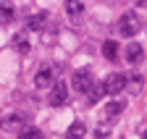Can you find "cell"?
<instances>
[{
    "label": "cell",
    "mask_w": 147,
    "mask_h": 139,
    "mask_svg": "<svg viewBox=\"0 0 147 139\" xmlns=\"http://www.w3.org/2000/svg\"><path fill=\"white\" fill-rule=\"evenodd\" d=\"M139 29H142V21H139V16L134 11H126L121 19H118V32L123 34V37H134Z\"/></svg>",
    "instance_id": "1"
},
{
    "label": "cell",
    "mask_w": 147,
    "mask_h": 139,
    "mask_svg": "<svg viewBox=\"0 0 147 139\" xmlns=\"http://www.w3.org/2000/svg\"><path fill=\"white\" fill-rule=\"evenodd\" d=\"M66 13L71 16V19H82V13H84L82 0H66Z\"/></svg>",
    "instance_id": "10"
},
{
    "label": "cell",
    "mask_w": 147,
    "mask_h": 139,
    "mask_svg": "<svg viewBox=\"0 0 147 139\" xmlns=\"http://www.w3.org/2000/svg\"><path fill=\"white\" fill-rule=\"evenodd\" d=\"M123 58H126V63H131V66H137V63H142L144 60V47L142 45H129L126 47V53H123Z\"/></svg>",
    "instance_id": "9"
},
{
    "label": "cell",
    "mask_w": 147,
    "mask_h": 139,
    "mask_svg": "<svg viewBox=\"0 0 147 139\" xmlns=\"http://www.w3.org/2000/svg\"><path fill=\"white\" fill-rule=\"evenodd\" d=\"M102 95H105V89H102V84H95V87H92V89L87 92V100H89V102H97V100H100Z\"/></svg>",
    "instance_id": "14"
},
{
    "label": "cell",
    "mask_w": 147,
    "mask_h": 139,
    "mask_svg": "<svg viewBox=\"0 0 147 139\" xmlns=\"http://www.w3.org/2000/svg\"><path fill=\"white\" fill-rule=\"evenodd\" d=\"M53 84H55V68L53 66H42L40 71H37V76H34V87L37 89H50Z\"/></svg>",
    "instance_id": "6"
},
{
    "label": "cell",
    "mask_w": 147,
    "mask_h": 139,
    "mask_svg": "<svg viewBox=\"0 0 147 139\" xmlns=\"http://www.w3.org/2000/svg\"><path fill=\"white\" fill-rule=\"evenodd\" d=\"M47 21H50V13H47V11H40V13H34V16H29V19H26L24 29H29V32H42V29L47 26Z\"/></svg>",
    "instance_id": "7"
},
{
    "label": "cell",
    "mask_w": 147,
    "mask_h": 139,
    "mask_svg": "<svg viewBox=\"0 0 147 139\" xmlns=\"http://www.w3.org/2000/svg\"><path fill=\"white\" fill-rule=\"evenodd\" d=\"M134 3H137V5H147V0H134Z\"/></svg>",
    "instance_id": "18"
},
{
    "label": "cell",
    "mask_w": 147,
    "mask_h": 139,
    "mask_svg": "<svg viewBox=\"0 0 147 139\" xmlns=\"http://www.w3.org/2000/svg\"><path fill=\"white\" fill-rule=\"evenodd\" d=\"M84 134H87L84 124H82V121H76V124H71V126H68V131H66V139H84Z\"/></svg>",
    "instance_id": "12"
},
{
    "label": "cell",
    "mask_w": 147,
    "mask_h": 139,
    "mask_svg": "<svg viewBox=\"0 0 147 139\" xmlns=\"http://www.w3.org/2000/svg\"><path fill=\"white\" fill-rule=\"evenodd\" d=\"M13 45H16L18 53H26V50H29V42H26L24 34H16V37H13Z\"/></svg>",
    "instance_id": "16"
},
{
    "label": "cell",
    "mask_w": 147,
    "mask_h": 139,
    "mask_svg": "<svg viewBox=\"0 0 147 139\" xmlns=\"http://www.w3.org/2000/svg\"><path fill=\"white\" fill-rule=\"evenodd\" d=\"M95 134H97V139H108V129H105V126H100Z\"/></svg>",
    "instance_id": "17"
},
{
    "label": "cell",
    "mask_w": 147,
    "mask_h": 139,
    "mask_svg": "<svg viewBox=\"0 0 147 139\" xmlns=\"http://www.w3.org/2000/svg\"><path fill=\"white\" fill-rule=\"evenodd\" d=\"M0 129L3 131H24L26 129V115L24 113H8V115H3L0 118Z\"/></svg>",
    "instance_id": "2"
},
{
    "label": "cell",
    "mask_w": 147,
    "mask_h": 139,
    "mask_svg": "<svg viewBox=\"0 0 147 139\" xmlns=\"http://www.w3.org/2000/svg\"><path fill=\"white\" fill-rule=\"evenodd\" d=\"M66 102H68V84L58 79L50 87V105L58 108V105H66Z\"/></svg>",
    "instance_id": "5"
},
{
    "label": "cell",
    "mask_w": 147,
    "mask_h": 139,
    "mask_svg": "<svg viewBox=\"0 0 147 139\" xmlns=\"http://www.w3.org/2000/svg\"><path fill=\"white\" fill-rule=\"evenodd\" d=\"M121 113H123V102H121V100H113V102H108V105H105V110H102V121H105V124H113V121H116Z\"/></svg>",
    "instance_id": "8"
},
{
    "label": "cell",
    "mask_w": 147,
    "mask_h": 139,
    "mask_svg": "<svg viewBox=\"0 0 147 139\" xmlns=\"http://www.w3.org/2000/svg\"><path fill=\"white\" fill-rule=\"evenodd\" d=\"M142 139H147V131H144V136H142Z\"/></svg>",
    "instance_id": "19"
},
{
    "label": "cell",
    "mask_w": 147,
    "mask_h": 139,
    "mask_svg": "<svg viewBox=\"0 0 147 139\" xmlns=\"http://www.w3.org/2000/svg\"><path fill=\"white\" fill-rule=\"evenodd\" d=\"M13 16H16V11H13L11 3H0V24L8 26V24L13 21Z\"/></svg>",
    "instance_id": "11"
},
{
    "label": "cell",
    "mask_w": 147,
    "mask_h": 139,
    "mask_svg": "<svg viewBox=\"0 0 147 139\" xmlns=\"http://www.w3.org/2000/svg\"><path fill=\"white\" fill-rule=\"evenodd\" d=\"M126 81H129V79H126L123 74H118V71H116V74H110V76L102 81V89H105V95H113V97H116L118 92H123V89H126Z\"/></svg>",
    "instance_id": "3"
},
{
    "label": "cell",
    "mask_w": 147,
    "mask_h": 139,
    "mask_svg": "<svg viewBox=\"0 0 147 139\" xmlns=\"http://www.w3.org/2000/svg\"><path fill=\"white\" fill-rule=\"evenodd\" d=\"M102 55H105L108 60H116V55H118V45H116L113 40L102 42Z\"/></svg>",
    "instance_id": "13"
},
{
    "label": "cell",
    "mask_w": 147,
    "mask_h": 139,
    "mask_svg": "<svg viewBox=\"0 0 147 139\" xmlns=\"http://www.w3.org/2000/svg\"><path fill=\"white\" fill-rule=\"evenodd\" d=\"M95 87V79H92V71L89 68H79L74 71V89L76 92H89Z\"/></svg>",
    "instance_id": "4"
},
{
    "label": "cell",
    "mask_w": 147,
    "mask_h": 139,
    "mask_svg": "<svg viewBox=\"0 0 147 139\" xmlns=\"http://www.w3.org/2000/svg\"><path fill=\"white\" fill-rule=\"evenodd\" d=\"M18 139H45V134L40 129H24L21 134H18Z\"/></svg>",
    "instance_id": "15"
}]
</instances>
